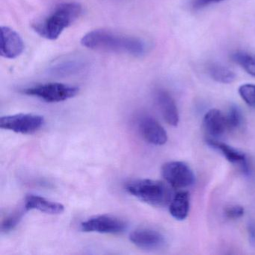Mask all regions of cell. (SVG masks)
<instances>
[{"instance_id":"1","label":"cell","mask_w":255,"mask_h":255,"mask_svg":"<svg viewBox=\"0 0 255 255\" xmlns=\"http://www.w3.org/2000/svg\"><path fill=\"white\" fill-rule=\"evenodd\" d=\"M81 44L83 47L92 50L134 56H143L147 50L145 43L141 38L106 29L88 32L82 38Z\"/></svg>"},{"instance_id":"2","label":"cell","mask_w":255,"mask_h":255,"mask_svg":"<svg viewBox=\"0 0 255 255\" xmlns=\"http://www.w3.org/2000/svg\"><path fill=\"white\" fill-rule=\"evenodd\" d=\"M83 13V6L78 2L59 4L42 20L33 24L34 30L42 38L56 40L67 28L75 23Z\"/></svg>"},{"instance_id":"3","label":"cell","mask_w":255,"mask_h":255,"mask_svg":"<svg viewBox=\"0 0 255 255\" xmlns=\"http://www.w3.org/2000/svg\"><path fill=\"white\" fill-rule=\"evenodd\" d=\"M125 188L130 195L153 207H165L170 204L174 197L171 188L159 180H133L128 183Z\"/></svg>"},{"instance_id":"4","label":"cell","mask_w":255,"mask_h":255,"mask_svg":"<svg viewBox=\"0 0 255 255\" xmlns=\"http://www.w3.org/2000/svg\"><path fill=\"white\" fill-rule=\"evenodd\" d=\"M80 88L59 83L38 85L23 90V93L47 103H59L77 96Z\"/></svg>"},{"instance_id":"5","label":"cell","mask_w":255,"mask_h":255,"mask_svg":"<svg viewBox=\"0 0 255 255\" xmlns=\"http://www.w3.org/2000/svg\"><path fill=\"white\" fill-rule=\"evenodd\" d=\"M165 181L174 189H186L195 183V177L190 167L180 161H171L162 165L161 169Z\"/></svg>"},{"instance_id":"6","label":"cell","mask_w":255,"mask_h":255,"mask_svg":"<svg viewBox=\"0 0 255 255\" xmlns=\"http://www.w3.org/2000/svg\"><path fill=\"white\" fill-rule=\"evenodd\" d=\"M44 124L43 116L34 114H17L4 116L0 119V128L17 133L33 134Z\"/></svg>"},{"instance_id":"7","label":"cell","mask_w":255,"mask_h":255,"mask_svg":"<svg viewBox=\"0 0 255 255\" xmlns=\"http://www.w3.org/2000/svg\"><path fill=\"white\" fill-rule=\"evenodd\" d=\"M127 227L123 219L110 215L94 216L81 224V230L84 232L106 234H122L125 232Z\"/></svg>"},{"instance_id":"8","label":"cell","mask_w":255,"mask_h":255,"mask_svg":"<svg viewBox=\"0 0 255 255\" xmlns=\"http://www.w3.org/2000/svg\"><path fill=\"white\" fill-rule=\"evenodd\" d=\"M129 240L135 246L144 250L155 251L165 246V238L160 232L149 228L135 230L129 235Z\"/></svg>"},{"instance_id":"9","label":"cell","mask_w":255,"mask_h":255,"mask_svg":"<svg viewBox=\"0 0 255 255\" xmlns=\"http://www.w3.org/2000/svg\"><path fill=\"white\" fill-rule=\"evenodd\" d=\"M25 45L20 35L8 26L1 27L0 54L5 59H13L23 53Z\"/></svg>"},{"instance_id":"10","label":"cell","mask_w":255,"mask_h":255,"mask_svg":"<svg viewBox=\"0 0 255 255\" xmlns=\"http://www.w3.org/2000/svg\"><path fill=\"white\" fill-rule=\"evenodd\" d=\"M139 130L143 138L154 145H163L168 141V135L162 125L150 116H145L139 122Z\"/></svg>"},{"instance_id":"11","label":"cell","mask_w":255,"mask_h":255,"mask_svg":"<svg viewBox=\"0 0 255 255\" xmlns=\"http://www.w3.org/2000/svg\"><path fill=\"white\" fill-rule=\"evenodd\" d=\"M155 100L164 120L171 126H177L180 117L172 97L165 91L158 90L155 95Z\"/></svg>"},{"instance_id":"12","label":"cell","mask_w":255,"mask_h":255,"mask_svg":"<svg viewBox=\"0 0 255 255\" xmlns=\"http://www.w3.org/2000/svg\"><path fill=\"white\" fill-rule=\"evenodd\" d=\"M207 143L210 147L220 152L228 162L238 166L245 174H249V164L247 157L244 153L225 143L219 142L215 140H207Z\"/></svg>"},{"instance_id":"13","label":"cell","mask_w":255,"mask_h":255,"mask_svg":"<svg viewBox=\"0 0 255 255\" xmlns=\"http://www.w3.org/2000/svg\"><path fill=\"white\" fill-rule=\"evenodd\" d=\"M24 207L26 211L36 210L51 215L61 214L65 210V207L62 204L35 195H29L26 197Z\"/></svg>"},{"instance_id":"14","label":"cell","mask_w":255,"mask_h":255,"mask_svg":"<svg viewBox=\"0 0 255 255\" xmlns=\"http://www.w3.org/2000/svg\"><path fill=\"white\" fill-rule=\"evenodd\" d=\"M204 125L212 136H222L228 129L226 116L217 109L209 110L204 117Z\"/></svg>"},{"instance_id":"15","label":"cell","mask_w":255,"mask_h":255,"mask_svg":"<svg viewBox=\"0 0 255 255\" xmlns=\"http://www.w3.org/2000/svg\"><path fill=\"white\" fill-rule=\"evenodd\" d=\"M190 207V196L186 191H180L173 197L169 204L170 214L176 220L183 221L187 218Z\"/></svg>"},{"instance_id":"16","label":"cell","mask_w":255,"mask_h":255,"mask_svg":"<svg viewBox=\"0 0 255 255\" xmlns=\"http://www.w3.org/2000/svg\"><path fill=\"white\" fill-rule=\"evenodd\" d=\"M208 71L213 80L222 84L232 83L236 79L235 74L231 70L220 64H211Z\"/></svg>"},{"instance_id":"17","label":"cell","mask_w":255,"mask_h":255,"mask_svg":"<svg viewBox=\"0 0 255 255\" xmlns=\"http://www.w3.org/2000/svg\"><path fill=\"white\" fill-rule=\"evenodd\" d=\"M83 68V62L79 59H66L52 67V72L57 75L74 74Z\"/></svg>"},{"instance_id":"18","label":"cell","mask_w":255,"mask_h":255,"mask_svg":"<svg viewBox=\"0 0 255 255\" xmlns=\"http://www.w3.org/2000/svg\"><path fill=\"white\" fill-rule=\"evenodd\" d=\"M233 60L240 65L248 74L255 77V55L237 52L232 56Z\"/></svg>"},{"instance_id":"19","label":"cell","mask_w":255,"mask_h":255,"mask_svg":"<svg viewBox=\"0 0 255 255\" xmlns=\"http://www.w3.org/2000/svg\"><path fill=\"white\" fill-rule=\"evenodd\" d=\"M228 129H237L241 128L243 123V116L241 110L236 106H232L226 116Z\"/></svg>"},{"instance_id":"20","label":"cell","mask_w":255,"mask_h":255,"mask_svg":"<svg viewBox=\"0 0 255 255\" xmlns=\"http://www.w3.org/2000/svg\"><path fill=\"white\" fill-rule=\"evenodd\" d=\"M239 95L250 107H255V85L244 84L239 88Z\"/></svg>"},{"instance_id":"21","label":"cell","mask_w":255,"mask_h":255,"mask_svg":"<svg viewBox=\"0 0 255 255\" xmlns=\"http://www.w3.org/2000/svg\"><path fill=\"white\" fill-rule=\"evenodd\" d=\"M23 216V212L17 211L11 213L3 219L2 223V231L3 233H8L13 231L18 225Z\"/></svg>"},{"instance_id":"22","label":"cell","mask_w":255,"mask_h":255,"mask_svg":"<svg viewBox=\"0 0 255 255\" xmlns=\"http://www.w3.org/2000/svg\"><path fill=\"white\" fill-rule=\"evenodd\" d=\"M244 213V208L240 205L228 206L225 209V214L226 217L233 220L243 217Z\"/></svg>"},{"instance_id":"23","label":"cell","mask_w":255,"mask_h":255,"mask_svg":"<svg viewBox=\"0 0 255 255\" xmlns=\"http://www.w3.org/2000/svg\"><path fill=\"white\" fill-rule=\"evenodd\" d=\"M247 231L249 243L255 249V222L252 221L248 224Z\"/></svg>"},{"instance_id":"24","label":"cell","mask_w":255,"mask_h":255,"mask_svg":"<svg viewBox=\"0 0 255 255\" xmlns=\"http://www.w3.org/2000/svg\"><path fill=\"white\" fill-rule=\"evenodd\" d=\"M221 1H224V0H195L194 2V7L199 8L209 5V4L215 3V2H219Z\"/></svg>"}]
</instances>
